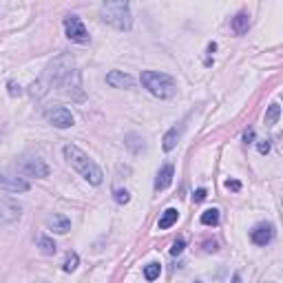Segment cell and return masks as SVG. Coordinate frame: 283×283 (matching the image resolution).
Wrapping results in <instances>:
<instances>
[{
	"instance_id": "obj_1",
	"label": "cell",
	"mask_w": 283,
	"mask_h": 283,
	"mask_svg": "<svg viewBox=\"0 0 283 283\" xmlns=\"http://www.w3.org/2000/svg\"><path fill=\"white\" fill-rule=\"evenodd\" d=\"M64 157H66V162H69V166H73L89 184H93V186H100L102 184V177H104V175H102L100 166H97V164L86 155L84 151H80L75 144H66L64 146Z\"/></svg>"
},
{
	"instance_id": "obj_2",
	"label": "cell",
	"mask_w": 283,
	"mask_h": 283,
	"mask_svg": "<svg viewBox=\"0 0 283 283\" xmlns=\"http://www.w3.org/2000/svg\"><path fill=\"white\" fill-rule=\"evenodd\" d=\"M102 20L113 24L120 31H128L133 24L128 2H104L102 4Z\"/></svg>"
},
{
	"instance_id": "obj_3",
	"label": "cell",
	"mask_w": 283,
	"mask_h": 283,
	"mask_svg": "<svg viewBox=\"0 0 283 283\" xmlns=\"http://www.w3.org/2000/svg\"><path fill=\"white\" fill-rule=\"evenodd\" d=\"M142 84L155 97H162V100L164 97H171L175 93V80L166 73H159V71H144Z\"/></svg>"
},
{
	"instance_id": "obj_4",
	"label": "cell",
	"mask_w": 283,
	"mask_h": 283,
	"mask_svg": "<svg viewBox=\"0 0 283 283\" xmlns=\"http://www.w3.org/2000/svg\"><path fill=\"white\" fill-rule=\"evenodd\" d=\"M64 33L71 42H89V31H86L84 22L78 18V16H66L64 18Z\"/></svg>"
},
{
	"instance_id": "obj_5",
	"label": "cell",
	"mask_w": 283,
	"mask_h": 283,
	"mask_svg": "<svg viewBox=\"0 0 283 283\" xmlns=\"http://www.w3.org/2000/svg\"><path fill=\"white\" fill-rule=\"evenodd\" d=\"M44 117L53 124L55 128H69L73 126V115H71V111H66L64 106H55V109H49L44 113Z\"/></svg>"
},
{
	"instance_id": "obj_6",
	"label": "cell",
	"mask_w": 283,
	"mask_h": 283,
	"mask_svg": "<svg viewBox=\"0 0 283 283\" xmlns=\"http://www.w3.org/2000/svg\"><path fill=\"white\" fill-rule=\"evenodd\" d=\"M0 188L9 190V193H27L29 182H24L20 177H13V175H4L0 171Z\"/></svg>"
},
{
	"instance_id": "obj_7",
	"label": "cell",
	"mask_w": 283,
	"mask_h": 283,
	"mask_svg": "<svg viewBox=\"0 0 283 283\" xmlns=\"http://www.w3.org/2000/svg\"><path fill=\"white\" fill-rule=\"evenodd\" d=\"M250 237H252V241H255L257 246H268L272 241V237H275V228H272L270 224H259L250 233Z\"/></svg>"
},
{
	"instance_id": "obj_8",
	"label": "cell",
	"mask_w": 283,
	"mask_h": 283,
	"mask_svg": "<svg viewBox=\"0 0 283 283\" xmlns=\"http://www.w3.org/2000/svg\"><path fill=\"white\" fill-rule=\"evenodd\" d=\"M106 82H109L113 89H133V84H135V80L128 73H124V71H111L106 75Z\"/></svg>"
},
{
	"instance_id": "obj_9",
	"label": "cell",
	"mask_w": 283,
	"mask_h": 283,
	"mask_svg": "<svg viewBox=\"0 0 283 283\" xmlns=\"http://www.w3.org/2000/svg\"><path fill=\"white\" fill-rule=\"evenodd\" d=\"M22 168H24V173L31 175V177H47V175H49V166L42 162V159H38V157L24 159Z\"/></svg>"
},
{
	"instance_id": "obj_10",
	"label": "cell",
	"mask_w": 283,
	"mask_h": 283,
	"mask_svg": "<svg viewBox=\"0 0 283 283\" xmlns=\"http://www.w3.org/2000/svg\"><path fill=\"white\" fill-rule=\"evenodd\" d=\"M20 217V206L11 199H0V221H13Z\"/></svg>"
},
{
	"instance_id": "obj_11",
	"label": "cell",
	"mask_w": 283,
	"mask_h": 283,
	"mask_svg": "<svg viewBox=\"0 0 283 283\" xmlns=\"http://www.w3.org/2000/svg\"><path fill=\"white\" fill-rule=\"evenodd\" d=\"M173 177H175L173 164L162 166V168H159V173H157V179H155V190H166L173 184Z\"/></svg>"
},
{
	"instance_id": "obj_12",
	"label": "cell",
	"mask_w": 283,
	"mask_h": 283,
	"mask_svg": "<svg viewBox=\"0 0 283 283\" xmlns=\"http://www.w3.org/2000/svg\"><path fill=\"white\" fill-rule=\"evenodd\" d=\"M47 224H49V228L53 230V233H58V235H64V233H69L71 230V221L66 219L64 215H53V217L47 219Z\"/></svg>"
},
{
	"instance_id": "obj_13",
	"label": "cell",
	"mask_w": 283,
	"mask_h": 283,
	"mask_svg": "<svg viewBox=\"0 0 283 283\" xmlns=\"http://www.w3.org/2000/svg\"><path fill=\"white\" fill-rule=\"evenodd\" d=\"M248 27H250L248 13H237V16L233 18V31H235L237 35H244L246 31H248Z\"/></svg>"
},
{
	"instance_id": "obj_14",
	"label": "cell",
	"mask_w": 283,
	"mask_h": 283,
	"mask_svg": "<svg viewBox=\"0 0 283 283\" xmlns=\"http://www.w3.org/2000/svg\"><path fill=\"white\" fill-rule=\"evenodd\" d=\"M177 217H179V213L175 208H168V210H164V215L159 217V221H157V226H159V230H166V228H171V226L177 221Z\"/></svg>"
},
{
	"instance_id": "obj_15",
	"label": "cell",
	"mask_w": 283,
	"mask_h": 283,
	"mask_svg": "<svg viewBox=\"0 0 283 283\" xmlns=\"http://www.w3.org/2000/svg\"><path fill=\"white\" fill-rule=\"evenodd\" d=\"M177 140H179V128L177 126H173L171 131L164 135V140H162V146H164V151H173L175 146H177Z\"/></svg>"
},
{
	"instance_id": "obj_16",
	"label": "cell",
	"mask_w": 283,
	"mask_h": 283,
	"mask_svg": "<svg viewBox=\"0 0 283 283\" xmlns=\"http://www.w3.org/2000/svg\"><path fill=\"white\" fill-rule=\"evenodd\" d=\"M38 246H40V250L44 252V255H55V241L51 239V237H47V235H42V237H38Z\"/></svg>"
},
{
	"instance_id": "obj_17",
	"label": "cell",
	"mask_w": 283,
	"mask_h": 283,
	"mask_svg": "<svg viewBox=\"0 0 283 283\" xmlns=\"http://www.w3.org/2000/svg\"><path fill=\"white\" fill-rule=\"evenodd\" d=\"M202 224L204 226H217L219 224V210L217 208H208L202 213Z\"/></svg>"
},
{
	"instance_id": "obj_18",
	"label": "cell",
	"mask_w": 283,
	"mask_h": 283,
	"mask_svg": "<svg viewBox=\"0 0 283 283\" xmlns=\"http://www.w3.org/2000/svg\"><path fill=\"white\" fill-rule=\"evenodd\" d=\"M279 115H281L279 104H270V106H268V113H266V124H268V126L277 124V120H279Z\"/></svg>"
},
{
	"instance_id": "obj_19",
	"label": "cell",
	"mask_w": 283,
	"mask_h": 283,
	"mask_svg": "<svg viewBox=\"0 0 283 283\" xmlns=\"http://www.w3.org/2000/svg\"><path fill=\"white\" fill-rule=\"evenodd\" d=\"M78 264H80L78 255H75V252H69V255H66V259H64L62 270H64V272H73L75 268H78Z\"/></svg>"
},
{
	"instance_id": "obj_20",
	"label": "cell",
	"mask_w": 283,
	"mask_h": 283,
	"mask_svg": "<svg viewBox=\"0 0 283 283\" xmlns=\"http://www.w3.org/2000/svg\"><path fill=\"white\" fill-rule=\"evenodd\" d=\"M159 272H162L159 264H148L146 268H144V277H146L148 281H155L157 277H159Z\"/></svg>"
},
{
	"instance_id": "obj_21",
	"label": "cell",
	"mask_w": 283,
	"mask_h": 283,
	"mask_svg": "<svg viewBox=\"0 0 283 283\" xmlns=\"http://www.w3.org/2000/svg\"><path fill=\"white\" fill-rule=\"evenodd\" d=\"M115 202H117V204H122V206L131 202V195H128V190H126V188H117V190H115Z\"/></svg>"
},
{
	"instance_id": "obj_22",
	"label": "cell",
	"mask_w": 283,
	"mask_h": 283,
	"mask_svg": "<svg viewBox=\"0 0 283 283\" xmlns=\"http://www.w3.org/2000/svg\"><path fill=\"white\" fill-rule=\"evenodd\" d=\"M184 248H186V244H184V239H177V241H173V246H171V255L173 257H177V255H182Z\"/></svg>"
},
{
	"instance_id": "obj_23",
	"label": "cell",
	"mask_w": 283,
	"mask_h": 283,
	"mask_svg": "<svg viewBox=\"0 0 283 283\" xmlns=\"http://www.w3.org/2000/svg\"><path fill=\"white\" fill-rule=\"evenodd\" d=\"M9 95H13V97L22 95V89H20V84H16V82H9Z\"/></svg>"
},
{
	"instance_id": "obj_24",
	"label": "cell",
	"mask_w": 283,
	"mask_h": 283,
	"mask_svg": "<svg viewBox=\"0 0 283 283\" xmlns=\"http://www.w3.org/2000/svg\"><path fill=\"white\" fill-rule=\"evenodd\" d=\"M257 148H259L261 155H268V153H270V142H268V140H261L259 144H257Z\"/></svg>"
},
{
	"instance_id": "obj_25",
	"label": "cell",
	"mask_w": 283,
	"mask_h": 283,
	"mask_svg": "<svg viewBox=\"0 0 283 283\" xmlns=\"http://www.w3.org/2000/svg\"><path fill=\"white\" fill-rule=\"evenodd\" d=\"M204 199H206V188L195 190V195H193V202H195V204H199V202H204Z\"/></svg>"
},
{
	"instance_id": "obj_26",
	"label": "cell",
	"mask_w": 283,
	"mask_h": 283,
	"mask_svg": "<svg viewBox=\"0 0 283 283\" xmlns=\"http://www.w3.org/2000/svg\"><path fill=\"white\" fill-rule=\"evenodd\" d=\"M226 188H228V190H239L241 184L237 182V179H226Z\"/></svg>"
},
{
	"instance_id": "obj_27",
	"label": "cell",
	"mask_w": 283,
	"mask_h": 283,
	"mask_svg": "<svg viewBox=\"0 0 283 283\" xmlns=\"http://www.w3.org/2000/svg\"><path fill=\"white\" fill-rule=\"evenodd\" d=\"M252 137H255V131H252V128H250V131H246V135H244V140H246V144H248V142L252 140Z\"/></svg>"
},
{
	"instance_id": "obj_28",
	"label": "cell",
	"mask_w": 283,
	"mask_h": 283,
	"mask_svg": "<svg viewBox=\"0 0 283 283\" xmlns=\"http://www.w3.org/2000/svg\"><path fill=\"white\" fill-rule=\"evenodd\" d=\"M233 283H241V277H239V275H235V277H233Z\"/></svg>"
}]
</instances>
